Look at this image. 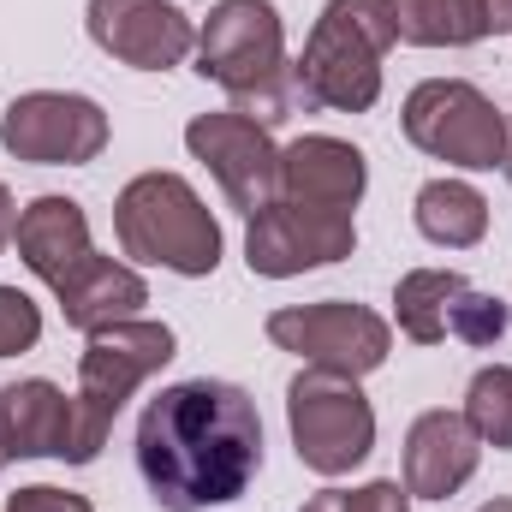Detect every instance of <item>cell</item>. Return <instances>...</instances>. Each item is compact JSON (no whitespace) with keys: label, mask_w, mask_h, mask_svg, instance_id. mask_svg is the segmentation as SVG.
I'll return each instance as SVG.
<instances>
[{"label":"cell","mask_w":512,"mask_h":512,"mask_svg":"<svg viewBox=\"0 0 512 512\" xmlns=\"http://www.w3.org/2000/svg\"><path fill=\"white\" fill-rule=\"evenodd\" d=\"M137 471L161 512L233 507L262 471V417L233 382H173L137 417Z\"/></svg>","instance_id":"cell-1"},{"label":"cell","mask_w":512,"mask_h":512,"mask_svg":"<svg viewBox=\"0 0 512 512\" xmlns=\"http://www.w3.org/2000/svg\"><path fill=\"white\" fill-rule=\"evenodd\" d=\"M197 72L233 96V114L256 126L292 120L304 102L292 60H286V24L274 0H215L197 30Z\"/></svg>","instance_id":"cell-2"},{"label":"cell","mask_w":512,"mask_h":512,"mask_svg":"<svg viewBox=\"0 0 512 512\" xmlns=\"http://www.w3.org/2000/svg\"><path fill=\"white\" fill-rule=\"evenodd\" d=\"M393 42V0H328L292 60L304 102L328 114H370L382 102V60Z\"/></svg>","instance_id":"cell-3"},{"label":"cell","mask_w":512,"mask_h":512,"mask_svg":"<svg viewBox=\"0 0 512 512\" xmlns=\"http://www.w3.org/2000/svg\"><path fill=\"white\" fill-rule=\"evenodd\" d=\"M114 239L131 262L203 280L221 268V221L179 173H137L114 197Z\"/></svg>","instance_id":"cell-4"},{"label":"cell","mask_w":512,"mask_h":512,"mask_svg":"<svg viewBox=\"0 0 512 512\" xmlns=\"http://www.w3.org/2000/svg\"><path fill=\"white\" fill-rule=\"evenodd\" d=\"M173 328L167 322H149V316H131L114 328H96L84 358H78V393H72V459L66 465H96L102 447H108V429L120 417L137 387L149 382L155 370L173 364Z\"/></svg>","instance_id":"cell-5"},{"label":"cell","mask_w":512,"mask_h":512,"mask_svg":"<svg viewBox=\"0 0 512 512\" xmlns=\"http://www.w3.org/2000/svg\"><path fill=\"white\" fill-rule=\"evenodd\" d=\"M286 429L298 465L316 477H346L376 453V405L364 399V387L310 364L286 382Z\"/></svg>","instance_id":"cell-6"},{"label":"cell","mask_w":512,"mask_h":512,"mask_svg":"<svg viewBox=\"0 0 512 512\" xmlns=\"http://www.w3.org/2000/svg\"><path fill=\"white\" fill-rule=\"evenodd\" d=\"M399 126L411 149L465 173H489L507 161V114L465 78H423L405 96Z\"/></svg>","instance_id":"cell-7"},{"label":"cell","mask_w":512,"mask_h":512,"mask_svg":"<svg viewBox=\"0 0 512 512\" xmlns=\"http://www.w3.org/2000/svg\"><path fill=\"white\" fill-rule=\"evenodd\" d=\"M268 340L292 358H304L310 370L328 376H352L364 382L370 370H382L393 352V328L370 304L352 298H322V304H286L268 316Z\"/></svg>","instance_id":"cell-8"},{"label":"cell","mask_w":512,"mask_h":512,"mask_svg":"<svg viewBox=\"0 0 512 512\" xmlns=\"http://www.w3.org/2000/svg\"><path fill=\"white\" fill-rule=\"evenodd\" d=\"M0 143L30 167H84L108 149V108L78 90H24L0 114Z\"/></svg>","instance_id":"cell-9"},{"label":"cell","mask_w":512,"mask_h":512,"mask_svg":"<svg viewBox=\"0 0 512 512\" xmlns=\"http://www.w3.org/2000/svg\"><path fill=\"white\" fill-rule=\"evenodd\" d=\"M352 251H358V221L346 209H316V203L274 197L245 227V262L262 280H292V274L346 262Z\"/></svg>","instance_id":"cell-10"},{"label":"cell","mask_w":512,"mask_h":512,"mask_svg":"<svg viewBox=\"0 0 512 512\" xmlns=\"http://www.w3.org/2000/svg\"><path fill=\"white\" fill-rule=\"evenodd\" d=\"M185 149L215 173L221 197H227L245 221L280 197V149H274L268 126H256L245 114H233V108L197 114V120L185 126Z\"/></svg>","instance_id":"cell-11"},{"label":"cell","mask_w":512,"mask_h":512,"mask_svg":"<svg viewBox=\"0 0 512 512\" xmlns=\"http://www.w3.org/2000/svg\"><path fill=\"white\" fill-rule=\"evenodd\" d=\"M90 42L137 72H167L197 54V24L173 0H90Z\"/></svg>","instance_id":"cell-12"},{"label":"cell","mask_w":512,"mask_h":512,"mask_svg":"<svg viewBox=\"0 0 512 512\" xmlns=\"http://www.w3.org/2000/svg\"><path fill=\"white\" fill-rule=\"evenodd\" d=\"M364 191H370V161H364L358 143L310 131V137H298V143L280 149V197L352 215L364 203Z\"/></svg>","instance_id":"cell-13"},{"label":"cell","mask_w":512,"mask_h":512,"mask_svg":"<svg viewBox=\"0 0 512 512\" xmlns=\"http://www.w3.org/2000/svg\"><path fill=\"white\" fill-rule=\"evenodd\" d=\"M483 465V441L465 411H423L405 429V489L417 501H453Z\"/></svg>","instance_id":"cell-14"},{"label":"cell","mask_w":512,"mask_h":512,"mask_svg":"<svg viewBox=\"0 0 512 512\" xmlns=\"http://www.w3.org/2000/svg\"><path fill=\"white\" fill-rule=\"evenodd\" d=\"M12 245H18V256H24V268H30L36 280H48V286H60L72 268H84V262L96 256L84 203H78V197H54V191L18 209Z\"/></svg>","instance_id":"cell-15"},{"label":"cell","mask_w":512,"mask_h":512,"mask_svg":"<svg viewBox=\"0 0 512 512\" xmlns=\"http://www.w3.org/2000/svg\"><path fill=\"white\" fill-rule=\"evenodd\" d=\"M0 447L6 459H72V393L42 376L0 387Z\"/></svg>","instance_id":"cell-16"},{"label":"cell","mask_w":512,"mask_h":512,"mask_svg":"<svg viewBox=\"0 0 512 512\" xmlns=\"http://www.w3.org/2000/svg\"><path fill=\"white\" fill-rule=\"evenodd\" d=\"M54 298H60V310H66V322H72L78 334H96V328L131 322V316L149 304V286H143V274L126 268V262L90 256L84 268H72V274L54 286Z\"/></svg>","instance_id":"cell-17"},{"label":"cell","mask_w":512,"mask_h":512,"mask_svg":"<svg viewBox=\"0 0 512 512\" xmlns=\"http://www.w3.org/2000/svg\"><path fill=\"white\" fill-rule=\"evenodd\" d=\"M411 221H417V233H423L429 245H441V251H471V245H483V233H489V197H483L477 185H465V179H429V185L417 191V203H411Z\"/></svg>","instance_id":"cell-18"},{"label":"cell","mask_w":512,"mask_h":512,"mask_svg":"<svg viewBox=\"0 0 512 512\" xmlns=\"http://www.w3.org/2000/svg\"><path fill=\"white\" fill-rule=\"evenodd\" d=\"M471 280L459 268H411L399 274L393 286V316H399V334L411 346H441L453 340V304Z\"/></svg>","instance_id":"cell-19"},{"label":"cell","mask_w":512,"mask_h":512,"mask_svg":"<svg viewBox=\"0 0 512 512\" xmlns=\"http://www.w3.org/2000/svg\"><path fill=\"white\" fill-rule=\"evenodd\" d=\"M393 24H399V42H411V48H471V42H483V24H477L471 0H393Z\"/></svg>","instance_id":"cell-20"},{"label":"cell","mask_w":512,"mask_h":512,"mask_svg":"<svg viewBox=\"0 0 512 512\" xmlns=\"http://www.w3.org/2000/svg\"><path fill=\"white\" fill-rule=\"evenodd\" d=\"M465 423L477 429L483 447L512 453V364H489L465 387Z\"/></svg>","instance_id":"cell-21"},{"label":"cell","mask_w":512,"mask_h":512,"mask_svg":"<svg viewBox=\"0 0 512 512\" xmlns=\"http://www.w3.org/2000/svg\"><path fill=\"white\" fill-rule=\"evenodd\" d=\"M507 322H512V310L495 292L465 286L459 304H453V340H465V346H495V340H507Z\"/></svg>","instance_id":"cell-22"},{"label":"cell","mask_w":512,"mask_h":512,"mask_svg":"<svg viewBox=\"0 0 512 512\" xmlns=\"http://www.w3.org/2000/svg\"><path fill=\"white\" fill-rule=\"evenodd\" d=\"M42 340V310L30 292L18 286H0V358H18Z\"/></svg>","instance_id":"cell-23"},{"label":"cell","mask_w":512,"mask_h":512,"mask_svg":"<svg viewBox=\"0 0 512 512\" xmlns=\"http://www.w3.org/2000/svg\"><path fill=\"white\" fill-rule=\"evenodd\" d=\"M340 507L346 512H411V489L393 483V477H376V483H364V489H346Z\"/></svg>","instance_id":"cell-24"},{"label":"cell","mask_w":512,"mask_h":512,"mask_svg":"<svg viewBox=\"0 0 512 512\" xmlns=\"http://www.w3.org/2000/svg\"><path fill=\"white\" fill-rule=\"evenodd\" d=\"M6 512H96L84 495H72V489H54V483H30V489H18Z\"/></svg>","instance_id":"cell-25"},{"label":"cell","mask_w":512,"mask_h":512,"mask_svg":"<svg viewBox=\"0 0 512 512\" xmlns=\"http://www.w3.org/2000/svg\"><path fill=\"white\" fill-rule=\"evenodd\" d=\"M483 36H512V0H471Z\"/></svg>","instance_id":"cell-26"},{"label":"cell","mask_w":512,"mask_h":512,"mask_svg":"<svg viewBox=\"0 0 512 512\" xmlns=\"http://www.w3.org/2000/svg\"><path fill=\"white\" fill-rule=\"evenodd\" d=\"M12 233H18V203H12V191L0 185V251L12 245Z\"/></svg>","instance_id":"cell-27"},{"label":"cell","mask_w":512,"mask_h":512,"mask_svg":"<svg viewBox=\"0 0 512 512\" xmlns=\"http://www.w3.org/2000/svg\"><path fill=\"white\" fill-rule=\"evenodd\" d=\"M340 495H346V489H322V495H310L298 512H346V507H340Z\"/></svg>","instance_id":"cell-28"},{"label":"cell","mask_w":512,"mask_h":512,"mask_svg":"<svg viewBox=\"0 0 512 512\" xmlns=\"http://www.w3.org/2000/svg\"><path fill=\"white\" fill-rule=\"evenodd\" d=\"M477 512H512V495H495V501H483Z\"/></svg>","instance_id":"cell-29"},{"label":"cell","mask_w":512,"mask_h":512,"mask_svg":"<svg viewBox=\"0 0 512 512\" xmlns=\"http://www.w3.org/2000/svg\"><path fill=\"white\" fill-rule=\"evenodd\" d=\"M501 167H507V179H512V120H507V161Z\"/></svg>","instance_id":"cell-30"},{"label":"cell","mask_w":512,"mask_h":512,"mask_svg":"<svg viewBox=\"0 0 512 512\" xmlns=\"http://www.w3.org/2000/svg\"><path fill=\"white\" fill-rule=\"evenodd\" d=\"M0 471H6V447H0Z\"/></svg>","instance_id":"cell-31"}]
</instances>
